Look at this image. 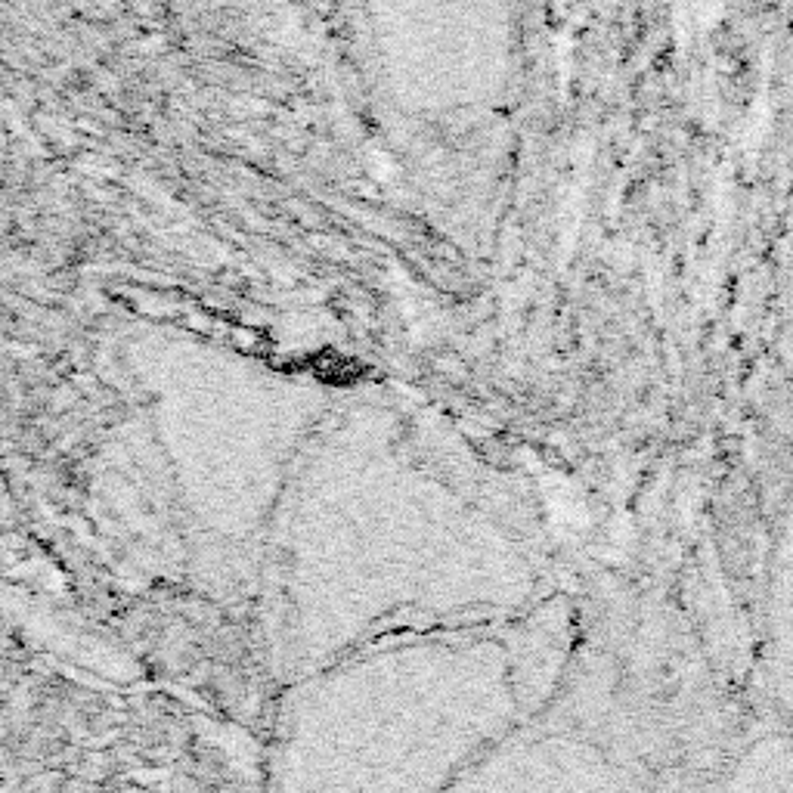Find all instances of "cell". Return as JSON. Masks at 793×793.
Returning a JSON list of instances; mask_svg holds the SVG:
<instances>
[{"mask_svg": "<svg viewBox=\"0 0 793 793\" xmlns=\"http://www.w3.org/2000/svg\"><path fill=\"white\" fill-rule=\"evenodd\" d=\"M759 663L772 719L793 732V487L781 502L769 546Z\"/></svg>", "mask_w": 793, "mask_h": 793, "instance_id": "6da1fadb", "label": "cell"}, {"mask_svg": "<svg viewBox=\"0 0 793 793\" xmlns=\"http://www.w3.org/2000/svg\"><path fill=\"white\" fill-rule=\"evenodd\" d=\"M778 351L793 378V214L784 239V258H781V279H778Z\"/></svg>", "mask_w": 793, "mask_h": 793, "instance_id": "3957f363", "label": "cell"}, {"mask_svg": "<svg viewBox=\"0 0 793 793\" xmlns=\"http://www.w3.org/2000/svg\"><path fill=\"white\" fill-rule=\"evenodd\" d=\"M719 793H793V732L769 719L738 747Z\"/></svg>", "mask_w": 793, "mask_h": 793, "instance_id": "7a4b0ae2", "label": "cell"}]
</instances>
